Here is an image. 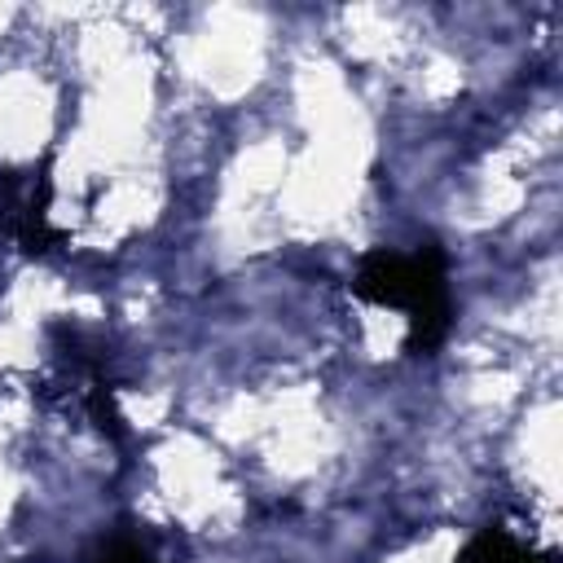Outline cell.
I'll return each instance as SVG.
<instances>
[{
	"instance_id": "obj_1",
	"label": "cell",
	"mask_w": 563,
	"mask_h": 563,
	"mask_svg": "<svg viewBox=\"0 0 563 563\" xmlns=\"http://www.w3.org/2000/svg\"><path fill=\"white\" fill-rule=\"evenodd\" d=\"M352 290L369 303L405 308L413 352H431L444 343L453 303H449V282H444V255L435 246H422L418 255L369 251L352 277Z\"/></svg>"
},
{
	"instance_id": "obj_3",
	"label": "cell",
	"mask_w": 563,
	"mask_h": 563,
	"mask_svg": "<svg viewBox=\"0 0 563 563\" xmlns=\"http://www.w3.org/2000/svg\"><path fill=\"white\" fill-rule=\"evenodd\" d=\"M97 563H154V559H150V554L136 545V541H114V545H110V550H106Z\"/></svg>"
},
{
	"instance_id": "obj_2",
	"label": "cell",
	"mask_w": 563,
	"mask_h": 563,
	"mask_svg": "<svg viewBox=\"0 0 563 563\" xmlns=\"http://www.w3.org/2000/svg\"><path fill=\"white\" fill-rule=\"evenodd\" d=\"M457 563H550V554L523 545V541L510 537L506 528H484V532L462 550Z\"/></svg>"
}]
</instances>
